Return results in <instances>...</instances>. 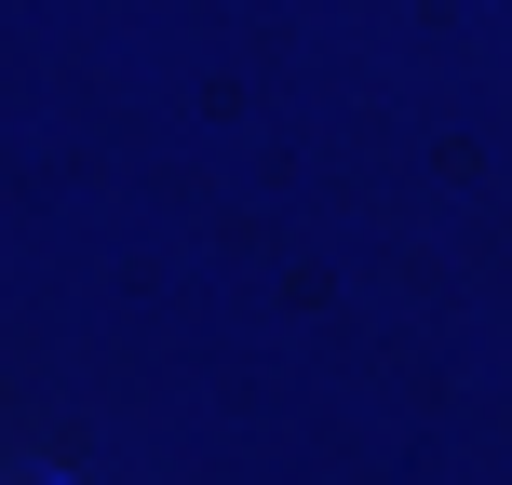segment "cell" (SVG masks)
Returning <instances> with one entry per match:
<instances>
[{
  "label": "cell",
  "instance_id": "cell-1",
  "mask_svg": "<svg viewBox=\"0 0 512 485\" xmlns=\"http://www.w3.org/2000/svg\"><path fill=\"white\" fill-rule=\"evenodd\" d=\"M27 485H54V472H27Z\"/></svg>",
  "mask_w": 512,
  "mask_h": 485
}]
</instances>
